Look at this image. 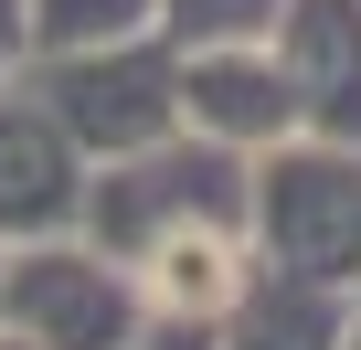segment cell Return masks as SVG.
<instances>
[{
	"label": "cell",
	"instance_id": "277c9868",
	"mask_svg": "<svg viewBox=\"0 0 361 350\" xmlns=\"http://www.w3.org/2000/svg\"><path fill=\"white\" fill-rule=\"evenodd\" d=\"M11 308L32 318L43 350H117V339H128V287H117L106 265H85V255H43V265H22Z\"/></svg>",
	"mask_w": 361,
	"mask_h": 350
},
{
	"label": "cell",
	"instance_id": "7a4b0ae2",
	"mask_svg": "<svg viewBox=\"0 0 361 350\" xmlns=\"http://www.w3.org/2000/svg\"><path fill=\"white\" fill-rule=\"evenodd\" d=\"M180 106H192L202 138H224V149H276V138L308 127L276 43H202L192 64H180Z\"/></svg>",
	"mask_w": 361,
	"mask_h": 350
},
{
	"label": "cell",
	"instance_id": "5b68a950",
	"mask_svg": "<svg viewBox=\"0 0 361 350\" xmlns=\"http://www.w3.org/2000/svg\"><path fill=\"white\" fill-rule=\"evenodd\" d=\"M276 11L287 0H180V32H192V54L202 43H276Z\"/></svg>",
	"mask_w": 361,
	"mask_h": 350
},
{
	"label": "cell",
	"instance_id": "3957f363",
	"mask_svg": "<svg viewBox=\"0 0 361 350\" xmlns=\"http://www.w3.org/2000/svg\"><path fill=\"white\" fill-rule=\"evenodd\" d=\"M276 64L298 85L308 138H361V0H287Z\"/></svg>",
	"mask_w": 361,
	"mask_h": 350
},
{
	"label": "cell",
	"instance_id": "6da1fadb",
	"mask_svg": "<svg viewBox=\"0 0 361 350\" xmlns=\"http://www.w3.org/2000/svg\"><path fill=\"white\" fill-rule=\"evenodd\" d=\"M255 234L276 276L308 287H361V138H276V159L255 170Z\"/></svg>",
	"mask_w": 361,
	"mask_h": 350
},
{
	"label": "cell",
	"instance_id": "52a82bcc",
	"mask_svg": "<svg viewBox=\"0 0 361 350\" xmlns=\"http://www.w3.org/2000/svg\"><path fill=\"white\" fill-rule=\"evenodd\" d=\"M340 350H361V287H350V318H340Z\"/></svg>",
	"mask_w": 361,
	"mask_h": 350
},
{
	"label": "cell",
	"instance_id": "8992f818",
	"mask_svg": "<svg viewBox=\"0 0 361 350\" xmlns=\"http://www.w3.org/2000/svg\"><path fill=\"white\" fill-rule=\"evenodd\" d=\"M43 11H54V32H128L149 0H43Z\"/></svg>",
	"mask_w": 361,
	"mask_h": 350
}]
</instances>
